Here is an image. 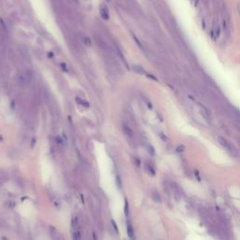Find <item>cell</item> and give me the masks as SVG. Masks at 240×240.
I'll list each match as a JSON object with an SVG mask.
<instances>
[{
	"label": "cell",
	"mask_w": 240,
	"mask_h": 240,
	"mask_svg": "<svg viewBox=\"0 0 240 240\" xmlns=\"http://www.w3.org/2000/svg\"><path fill=\"white\" fill-rule=\"evenodd\" d=\"M84 44H86L87 46H91V44H92V42H91V40H90V38H88V37H86L84 38Z\"/></svg>",
	"instance_id": "cell-12"
},
{
	"label": "cell",
	"mask_w": 240,
	"mask_h": 240,
	"mask_svg": "<svg viewBox=\"0 0 240 240\" xmlns=\"http://www.w3.org/2000/svg\"><path fill=\"white\" fill-rule=\"evenodd\" d=\"M99 13H100V16H102V19H104L105 21L109 20V18H110L109 10H108V7L104 3L100 4V6H99Z\"/></svg>",
	"instance_id": "cell-2"
},
{
	"label": "cell",
	"mask_w": 240,
	"mask_h": 240,
	"mask_svg": "<svg viewBox=\"0 0 240 240\" xmlns=\"http://www.w3.org/2000/svg\"><path fill=\"white\" fill-rule=\"evenodd\" d=\"M184 149H185V147H184L183 145H181V146H178V147L176 148V151H177V152H183Z\"/></svg>",
	"instance_id": "cell-20"
},
{
	"label": "cell",
	"mask_w": 240,
	"mask_h": 240,
	"mask_svg": "<svg viewBox=\"0 0 240 240\" xmlns=\"http://www.w3.org/2000/svg\"><path fill=\"white\" fill-rule=\"evenodd\" d=\"M93 237H94L95 239H97V236H96V235H95V234H93Z\"/></svg>",
	"instance_id": "cell-26"
},
{
	"label": "cell",
	"mask_w": 240,
	"mask_h": 240,
	"mask_svg": "<svg viewBox=\"0 0 240 240\" xmlns=\"http://www.w3.org/2000/svg\"><path fill=\"white\" fill-rule=\"evenodd\" d=\"M76 102H77V103H79V104H81L82 103V102L83 100L79 98V97H76Z\"/></svg>",
	"instance_id": "cell-24"
},
{
	"label": "cell",
	"mask_w": 240,
	"mask_h": 240,
	"mask_svg": "<svg viewBox=\"0 0 240 240\" xmlns=\"http://www.w3.org/2000/svg\"><path fill=\"white\" fill-rule=\"evenodd\" d=\"M60 66H61L62 69H63V71H64L65 72H68V67H67L66 63H61V64H60Z\"/></svg>",
	"instance_id": "cell-15"
},
{
	"label": "cell",
	"mask_w": 240,
	"mask_h": 240,
	"mask_svg": "<svg viewBox=\"0 0 240 240\" xmlns=\"http://www.w3.org/2000/svg\"><path fill=\"white\" fill-rule=\"evenodd\" d=\"M36 142H37V139H36V138H33V139H32V141H31V148H33L34 146H35Z\"/></svg>",
	"instance_id": "cell-19"
},
{
	"label": "cell",
	"mask_w": 240,
	"mask_h": 240,
	"mask_svg": "<svg viewBox=\"0 0 240 240\" xmlns=\"http://www.w3.org/2000/svg\"><path fill=\"white\" fill-rule=\"evenodd\" d=\"M198 104H199V107H200L201 111H202L205 114V117H210V113H209V111H208L207 108H205L202 103H198Z\"/></svg>",
	"instance_id": "cell-5"
},
{
	"label": "cell",
	"mask_w": 240,
	"mask_h": 240,
	"mask_svg": "<svg viewBox=\"0 0 240 240\" xmlns=\"http://www.w3.org/2000/svg\"><path fill=\"white\" fill-rule=\"evenodd\" d=\"M64 140H65V144H67V143H68V138H67V135H66L65 132H63V141Z\"/></svg>",
	"instance_id": "cell-22"
},
{
	"label": "cell",
	"mask_w": 240,
	"mask_h": 240,
	"mask_svg": "<svg viewBox=\"0 0 240 240\" xmlns=\"http://www.w3.org/2000/svg\"><path fill=\"white\" fill-rule=\"evenodd\" d=\"M124 211H125L126 217H129V202L128 200H125V208H124Z\"/></svg>",
	"instance_id": "cell-9"
},
{
	"label": "cell",
	"mask_w": 240,
	"mask_h": 240,
	"mask_svg": "<svg viewBox=\"0 0 240 240\" xmlns=\"http://www.w3.org/2000/svg\"><path fill=\"white\" fill-rule=\"evenodd\" d=\"M147 151L150 155H155V148L153 147V146L151 144H147Z\"/></svg>",
	"instance_id": "cell-11"
},
{
	"label": "cell",
	"mask_w": 240,
	"mask_h": 240,
	"mask_svg": "<svg viewBox=\"0 0 240 240\" xmlns=\"http://www.w3.org/2000/svg\"><path fill=\"white\" fill-rule=\"evenodd\" d=\"M133 69H134V71H136L137 73L139 74H145L146 72L144 71V69L142 66L140 65H134L133 66Z\"/></svg>",
	"instance_id": "cell-4"
},
{
	"label": "cell",
	"mask_w": 240,
	"mask_h": 240,
	"mask_svg": "<svg viewBox=\"0 0 240 240\" xmlns=\"http://www.w3.org/2000/svg\"><path fill=\"white\" fill-rule=\"evenodd\" d=\"M123 130H124V132H125L129 137H132L133 136V130L131 129L129 126L124 125L123 126Z\"/></svg>",
	"instance_id": "cell-3"
},
{
	"label": "cell",
	"mask_w": 240,
	"mask_h": 240,
	"mask_svg": "<svg viewBox=\"0 0 240 240\" xmlns=\"http://www.w3.org/2000/svg\"><path fill=\"white\" fill-rule=\"evenodd\" d=\"M133 38H134V41H136V43L138 44V46H139V47H140V48H141L142 50H144V46L142 45V43L140 42V41H138V38H136L135 36H133Z\"/></svg>",
	"instance_id": "cell-14"
},
{
	"label": "cell",
	"mask_w": 240,
	"mask_h": 240,
	"mask_svg": "<svg viewBox=\"0 0 240 240\" xmlns=\"http://www.w3.org/2000/svg\"><path fill=\"white\" fill-rule=\"evenodd\" d=\"M218 142L220 143V144H221L223 146L224 148H226L232 155H233L234 157H238L239 156L238 151L236 150V148L227 140L226 138H224L222 136H218Z\"/></svg>",
	"instance_id": "cell-1"
},
{
	"label": "cell",
	"mask_w": 240,
	"mask_h": 240,
	"mask_svg": "<svg viewBox=\"0 0 240 240\" xmlns=\"http://www.w3.org/2000/svg\"><path fill=\"white\" fill-rule=\"evenodd\" d=\"M145 75H146V76H147V77H149V78H151V79H153V80H156V81H157V78H156V77H154V76H153L152 74H148V73H145Z\"/></svg>",
	"instance_id": "cell-21"
},
{
	"label": "cell",
	"mask_w": 240,
	"mask_h": 240,
	"mask_svg": "<svg viewBox=\"0 0 240 240\" xmlns=\"http://www.w3.org/2000/svg\"><path fill=\"white\" fill-rule=\"evenodd\" d=\"M127 232H128V235L129 238H133V228L131 226V224L128 222L127 224Z\"/></svg>",
	"instance_id": "cell-6"
},
{
	"label": "cell",
	"mask_w": 240,
	"mask_h": 240,
	"mask_svg": "<svg viewBox=\"0 0 240 240\" xmlns=\"http://www.w3.org/2000/svg\"><path fill=\"white\" fill-rule=\"evenodd\" d=\"M48 56H50V57H52V56H53V53H48Z\"/></svg>",
	"instance_id": "cell-25"
},
{
	"label": "cell",
	"mask_w": 240,
	"mask_h": 240,
	"mask_svg": "<svg viewBox=\"0 0 240 240\" xmlns=\"http://www.w3.org/2000/svg\"><path fill=\"white\" fill-rule=\"evenodd\" d=\"M133 160H134V163H135V165H136L137 167H140V165H141V161H140V159H137V158H134V159H133Z\"/></svg>",
	"instance_id": "cell-16"
},
{
	"label": "cell",
	"mask_w": 240,
	"mask_h": 240,
	"mask_svg": "<svg viewBox=\"0 0 240 240\" xmlns=\"http://www.w3.org/2000/svg\"><path fill=\"white\" fill-rule=\"evenodd\" d=\"M81 104H82L84 107H86V108H88V107H89V105H90V104H89V102H86V100H83Z\"/></svg>",
	"instance_id": "cell-17"
},
{
	"label": "cell",
	"mask_w": 240,
	"mask_h": 240,
	"mask_svg": "<svg viewBox=\"0 0 240 240\" xmlns=\"http://www.w3.org/2000/svg\"><path fill=\"white\" fill-rule=\"evenodd\" d=\"M147 167H148V170H149V172L151 173V175H155V174H156V172H155V170H154V169H153V168H152L150 165H148Z\"/></svg>",
	"instance_id": "cell-18"
},
{
	"label": "cell",
	"mask_w": 240,
	"mask_h": 240,
	"mask_svg": "<svg viewBox=\"0 0 240 240\" xmlns=\"http://www.w3.org/2000/svg\"><path fill=\"white\" fill-rule=\"evenodd\" d=\"M111 223H112V226H113V228H114V232L117 234H119V231H118V228H117V223H115V221L114 220H111Z\"/></svg>",
	"instance_id": "cell-10"
},
{
	"label": "cell",
	"mask_w": 240,
	"mask_h": 240,
	"mask_svg": "<svg viewBox=\"0 0 240 240\" xmlns=\"http://www.w3.org/2000/svg\"><path fill=\"white\" fill-rule=\"evenodd\" d=\"M152 198H153V200L155 201V202H157V203H160L161 202L160 195L159 194V192H157V191H154L152 193Z\"/></svg>",
	"instance_id": "cell-7"
},
{
	"label": "cell",
	"mask_w": 240,
	"mask_h": 240,
	"mask_svg": "<svg viewBox=\"0 0 240 240\" xmlns=\"http://www.w3.org/2000/svg\"><path fill=\"white\" fill-rule=\"evenodd\" d=\"M159 136H160V138H161L163 141H167V137H166V136H164V134H163V133H160V135H159Z\"/></svg>",
	"instance_id": "cell-23"
},
{
	"label": "cell",
	"mask_w": 240,
	"mask_h": 240,
	"mask_svg": "<svg viewBox=\"0 0 240 240\" xmlns=\"http://www.w3.org/2000/svg\"><path fill=\"white\" fill-rule=\"evenodd\" d=\"M115 183H117V186L118 187V189L121 190L122 189V181H121V178H120L119 175H117V177H115Z\"/></svg>",
	"instance_id": "cell-8"
},
{
	"label": "cell",
	"mask_w": 240,
	"mask_h": 240,
	"mask_svg": "<svg viewBox=\"0 0 240 240\" xmlns=\"http://www.w3.org/2000/svg\"><path fill=\"white\" fill-rule=\"evenodd\" d=\"M73 238L75 239V240H78V239H80L81 238V233L80 232H75V233H73Z\"/></svg>",
	"instance_id": "cell-13"
}]
</instances>
